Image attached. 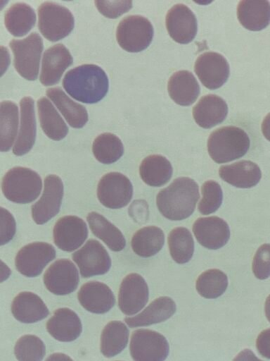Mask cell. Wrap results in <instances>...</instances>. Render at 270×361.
I'll list each match as a JSON object with an SVG mask.
<instances>
[{
  "mask_svg": "<svg viewBox=\"0 0 270 361\" xmlns=\"http://www.w3.org/2000/svg\"><path fill=\"white\" fill-rule=\"evenodd\" d=\"M63 86L75 99L85 104H94L105 96L109 82L101 67L95 64H83L66 73Z\"/></svg>",
  "mask_w": 270,
  "mask_h": 361,
  "instance_id": "obj_1",
  "label": "cell"
},
{
  "mask_svg": "<svg viewBox=\"0 0 270 361\" xmlns=\"http://www.w3.org/2000/svg\"><path fill=\"white\" fill-rule=\"evenodd\" d=\"M199 197L196 182L188 177H180L158 192L156 204L163 216L180 221L193 214Z\"/></svg>",
  "mask_w": 270,
  "mask_h": 361,
  "instance_id": "obj_2",
  "label": "cell"
},
{
  "mask_svg": "<svg viewBox=\"0 0 270 361\" xmlns=\"http://www.w3.org/2000/svg\"><path fill=\"white\" fill-rule=\"evenodd\" d=\"M250 139L241 128L224 126L213 131L207 140V151L215 162L222 164L243 157L249 149Z\"/></svg>",
  "mask_w": 270,
  "mask_h": 361,
  "instance_id": "obj_3",
  "label": "cell"
},
{
  "mask_svg": "<svg viewBox=\"0 0 270 361\" xmlns=\"http://www.w3.org/2000/svg\"><path fill=\"white\" fill-rule=\"evenodd\" d=\"M42 188L41 178L33 170L17 166L10 169L4 176L1 189L10 201L27 204L35 200Z\"/></svg>",
  "mask_w": 270,
  "mask_h": 361,
  "instance_id": "obj_4",
  "label": "cell"
},
{
  "mask_svg": "<svg viewBox=\"0 0 270 361\" xmlns=\"http://www.w3.org/2000/svg\"><path fill=\"white\" fill-rule=\"evenodd\" d=\"M38 27L42 35L51 42L67 37L73 30L75 19L66 7L46 1L38 8Z\"/></svg>",
  "mask_w": 270,
  "mask_h": 361,
  "instance_id": "obj_5",
  "label": "cell"
},
{
  "mask_svg": "<svg viewBox=\"0 0 270 361\" xmlns=\"http://www.w3.org/2000/svg\"><path fill=\"white\" fill-rule=\"evenodd\" d=\"M17 72L28 80L38 77L39 62L43 51V40L37 32H32L22 39H12L9 43Z\"/></svg>",
  "mask_w": 270,
  "mask_h": 361,
  "instance_id": "obj_6",
  "label": "cell"
},
{
  "mask_svg": "<svg viewBox=\"0 0 270 361\" xmlns=\"http://www.w3.org/2000/svg\"><path fill=\"white\" fill-rule=\"evenodd\" d=\"M153 27L145 17L129 16L119 23L116 39L121 48L129 52H139L146 49L153 38Z\"/></svg>",
  "mask_w": 270,
  "mask_h": 361,
  "instance_id": "obj_7",
  "label": "cell"
},
{
  "mask_svg": "<svg viewBox=\"0 0 270 361\" xmlns=\"http://www.w3.org/2000/svg\"><path fill=\"white\" fill-rule=\"evenodd\" d=\"M130 354L134 361H164L169 354L165 337L150 329H137L131 335Z\"/></svg>",
  "mask_w": 270,
  "mask_h": 361,
  "instance_id": "obj_8",
  "label": "cell"
},
{
  "mask_svg": "<svg viewBox=\"0 0 270 361\" xmlns=\"http://www.w3.org/2000/svg\"><path fill=\"white\" fill-rule=\"evenodd\" d=\"M133 195V186L129 179L122 173L110 172L99 180L97 197L99 202L110 209L127 206Z\"/></svg>",
  "mask_w": 270,
  "mask_h": 361,
  "instance_id": "obj_9",
  "label": "cell"
},
{
  "mask_svg": "<svg viewBox=\"0 0 270 361\" xmlns=\"http://www.w3.org/2000/svg\"><path fill=\"white\" fill-rule=\"evenodd\" d=\"M55 257L56 250L51 244L34 242L25 245L18 251L15 259V265L21 274L27 277H35Z\"/></svg>",
  "mask_w": 270,
  "mask_h": 361,
  "instance_id": "obj_10",
  "label": "cell"
},
{
  "mask_svg": "<svg viewBox=\"0 0 270 361\" xmlns=\"http://www.w3.org/2000/svg\"><path fill=\"white\" fill-rule=\"evenodd\" d=\"M72 257L84 278L104 274L111 267L108 252L94 239L89 240L81 249L73 253Z\"/></svg>",
  "mask_w": 270,
  "mask_h": 361,
  "instance_id": "obj_11",
  "label": "cell"
},
{
  "mask_svg": "<svg viewBox=\"0 0 270 361\" xmlns=\"http://www.w3.org/2000/svg\"><path fill=\"white\" fill-rule=\"evenodd\" d=\"M63 196V184L59 176L49 175L44 179L41 198L32 206V216L37 224H44L60 211Z\"/></svg>",
  "mask_w": 270,
  "mask_h": 361,
  "instance_id": "obj_12",
  "label": "cell"
},
{
  "mask_svg": "<svg viewBox=\"0 0 270 361\" xmlns=\"http://www.w3.org/2000/svg\"><path fill=\"white\" fill-rule=\"evenodd\" d=\"M194 71L202 85L214 90L221 87L229 76V64L220 54L208 51L196 59Z\"/></svg>",
  "mask_w": 270,
  "mask_h": 361,
  "instance_id": "obj_13",
  "label": "cell"
},
{
  "mask_svg": "<svg viewBox=\"0 0 270 361\" xmlns=\"http://www.w3.org/2000/svg\"><path fill=\"white\" fill-rule=\"evenodd\" d=\"M79 282V273L75 264L68 259L53 262L44 274V283L51 293L63 295L75 291Z\"/></svg>",
  "mask_w": 270,
  "mask_h": 361,
  "instance_id": "obj_14",
  "label": "cell"
},
{
  "mask_svg": "<svg viewBox=\"0 0 270 361\" xmlns=\"http://www.w3.org/2000/svg\"><path fill=\"white\" fill-rule=\"evenodd\" d=\"M148 295V287L144 279L138 274H129L124 278L120 287L119 307L124 314L133 315L146 305Z\"/></svg>",
  "mask_w": 270,
  "mask_h": 361,
  "instance_id": "obj_15",
  "label": "cell"
},
{
  "mask_svg": "<svg viewBox=\"0 0 270 361\" xmlns=\"http://www.w3.org/2000/svg\"><path fill=\"white\" fill-rule=\"evenodd\" d=\"M53 241L60 250L72 252L80 247L88 236V228L83 219L77 216H64L53 227Z\"/></svg>",
  "mask_w": 270,
  "mask_h": 361,
  "instance_id": "obj_16",
  "label": "cell"
},
{
  "mask_svg": "<svg viewBox=\"0 0 270 361\" xmlns=\"http://www.w3.org/2000/svg\"><path fill=\"white\" fill-rule=\"evenodd\" d=\"M165 23L169 36L178 43L188 44L197 34L196 17L184 4L173 6L167 13Z\"/></svg>",
  "mask_w": 270,
  "mask_h": 361,
  "instance_id": "obj_17",
  "label": "cell"
},
{
  "mask_svg": "<svg viewBox=\"0 0 270 361\" xmlns=\"http://www.w3.org/2000/svg\"><path fill=\"white\" fill-rule=\"evenodd\" d=\"M193 232L198 243L210 250L222 247L230 238L228 224L218 216L199 218L193 224Z\"/></svg>",
  "mask_w": 270,
  "mask_h": 361,
  "instance_id": "obj_18",
  "label": "cell"
},
{
  "mask_svg": "<svg viewBox=\"0 0 270 361\" xmlns=\"http://www.w3.org/2000/svg\"><path fill=\"white\" fill-rule=\"evenodd\" d=\"M69 50L62 44H58L45 51L42 58L39 80L45 86L58 83L64 71L72 63Z\"/></svg>",
  "mask_w": 270,
  "mask_h": 361,
  "instance_id": "obj_19",
  "label": "cell"
},
{
  "mask_svg": "<svg viewBox=\"0 0 270 361\" xmlns=\"http://www.w3.org/2000/svg\"><path fill=\"white\" fill-rule=\"evenodd\" d=\"M77 298L84 309L96 314L108 312L115 302L111 289L106 284L99 281H89L82 285Z\"/></svg>",
  "mask_w": 270,
  "mask_h": 361,
  "instance_id": "obj_20",
  "label": "cell"
},
{
  "mask_svg": "<svg viewBox=\"0 0 270 361\" xmlns=\"http://www.w3.org/2000/svg\"><path fill=\"white\" fill-rule=\"evenodd\" d=\"M46 329L55 339L70 342L80 336L82 326L80 319L73 310L63 307L54 312L46 323Z\"/></svg>",
  "mask_w": 270,
  "mask_h": 361,
  "instance_id": "obj_21",
  "label": "cell"
},
{
  "mask_svg": "<svg viewBox=\"0 0 270 361\" xmlns=\"http://www.w3.org/2000/svg\"><path fill=\"white\" fill-rule=\"evenodd\" d=\"M20 130L13 148V154L17 156L30 152L34 144L37 134L34 100L30 97H25L20 100Z\"/></svg>",
  "mask_w": 270,
  "mask_h": 361,
  "instance_id": "obj_22",
  "label": "cell"
},
{
  "mask_svg": "<svg viewBox=\"0 0 270 361\" xmlns=\"http://www.w3.org/2000/svg\"><path fill=\"white\" fill-rule=\"evenodd\" d=\"M228 114L226 102L215 94L200 98L193 109L195 123L203 128H211L223 122Z\"/></svg>",
  "mask_w": 270,
  "mask_h": 361,
  "instance_id": "obj_23",
  "label": "cell"
},
{
  "mask_svg": "<svg viewBox=\"0 0 270 361\" xmlns=\"http://www.w3.org/2000/svg\"><path fill=\"white\" fill-rule=\"evenodd\" d=\"M219 174L222 180L240 188L255 186L262 178L259 166L246 160L221 166Z\"/></svg>",
  "mask_w": 270,
  "mask_h": 361,
  "instance_id": "obj_24",
  "label": "cell"
},
{
  "mask_svg": "<svg viewBox=\"0 0 270 361\" xmlns=\"http://www.w3.org/2000/svg\"><path fill=\"white\" fill-rule=\"evenodd\" d=\"M167 90L171 99L181 106H189L199 96L200 88L193 75L188 71H179L170 77Z\"/></svg>",
  "mask_w": 270,
  "mask_h": 361,
  "instance_id": "obj_25",
  "label": "cell"
},
{
  "mask_svg": "<svg viewBox=\"0 0 270 361\" xmlns=\"http://www.w3.org/2000/svg\"><path fill=\"white\" fill-rule=\"evenodd\" d=\"M13 317L22 323H34L46 318L49 311L44 301L35 293L21 292L13 300Z\"/></svg>",
  "mask_w": 270,
  "mask_h": 361,
  "instance_id": "obj_26",
  "label": "cell"
},
{
  "mask_svg": "<svg viewBox=\"0 0 270 361\" xmlns=\"http://www.w3.org/2000/svg\"><path fill=\"white\" fill-rule=\"evenodd\" d=\"M237 16L240 24L252 31L263 30L270 23V2L243 0L238 3Z\"/></svg>",
  "mask_w": 270,
  "mask_h": 361,
  "instance_id": "obj_27",
  "label": "cell"
},
{
  "mask_svg": "<svg viewBox=\"0 0 270 361\" xmlns=\"http://www.w3.org/2000/svg\"><path fill=\"white\" fill-rule=\"evenodd\" d=\"M176 311L174 301L169 297H160L154 300L139 314L125 318L131 328L160 323L170 318Z\"/></svg>",
  "mask_w": 270,
  "mask_h": 361,
  "instance_id": "obj_28",
  "label": "cell"
},
{
  "mask_svg": "<svg viewBox=\"0 0 270 361\" xmlns=\"http://www.w3.org/2000/svg\"><path fill=\"white\" fill-rule=\"evenodd\" d=\"M46 95L71 127L81 128L84 126L88 121V113L84 106L72 100L60 87L48 89Z\"/></svg>",
  "mask_w": 270,
  "mask_h": 361,
  "instance_id": "obj_29",
  "label": "cell"
},
{
  "mask_svg": "<svg viewBox=\"0 0 270 361\" xmlns=\"http://www.w3.org/2000/svg\"><path fill=\"white\" fill-rule=\"evenodd\" d=\"M173 169L169 161L160 154L146 157L139 167V174L143 181L150 186L160 187L171 178Z\"/></svg>",
  "mask_w": 270,
  "mask_h": 361,
  "instance_id": "obj_30",
  "label": "cell"
},
{
  "mask_svg": "<svg viewBox=\"0 0 270 361\" xmlns=\"http://www.w3.org/2000/svg\"><path fill=\"white\" fill-rule=\"evenodd\" d=\"M86 220L92 233L103 240L112 251L122 250L126 240L122 233L101 214L92 212L87 215Z\"/></svg>",
  "mask_w": 270,
  "mask_h": 361,
  "instance_id": "obj_31",
  "label": "cell"
},
{
  "mask_svg": "<svg viewBox=\"0 0 270 361\" xmlns=\"http://www.w3.org/2000/svg\"><path fill=\"white\" fill-rule=\"evenodd\" d=\"M37 110L40 125L44 133L53 140L63 139L68 128L51 102L46 97L37 101Z\"/></svg>",
  "mask_w": 270,
  "mask_h": 361,
  "instance_id": "obj_32",
  "label": "cell"
},
{
  "mask_svg": "<svg viewBox=\"0 0 270 361\" xmlns=\"http://www.w3.org/2000/svg\"><path fill=\"white\" fill-rule=\"evenodd\" d=\"M35 23V12L25 3L14 4L5 13V26L15 37L25 35L34 26Z\"/></svg>",
  "mask_w": 270,
  "mask_h": 361,
  "instance_id": "obj_33",
  "label": "cell"
},
{
  "mask_svg": "<svg viewBox=\"0 0 270 361\" xmlns=\"http://www.w3.org/2000/svg\"><path fill=\"white\" fill-rule=\"evenodd\" d=\"M165 234L161 228L155 226L138 230L131 238L133 251L141 257H150L157 254L163 247Z\"/></svg>",
  "mask_w": 270,
  "mask_h": 361,
  "instance_id": "obj_34",
  "label": "cell"
},
{
  "mask_svg": "<svg viewBox=\"0 0 270 361\" xmlns=\"http://www.w3.org/2000/svg\"><path fill=\"white\" fill-rule=\"evenodd\" d=\"M129 330L120 321H112L103 329L101 336V352L107 357L121 353L127 346Z\"/></svg>",
  "mask_w": 270,
  "mask_h": 361,
  "instance_id": "obj_35",
  "label": "cell"
},
{
  "mask_svg": "<svg viewBox=\"0 0 270 361\" xmlns=\"http://www.w3.org/2000/svg\"><path fill=\"white\" fill-rule=\"evenodd\" d=\"M1 151L7 152L12 147L18 132V108L10 101L1 102L0 107Z\"/></svg>",
  "mask_w": 270,
  "mask_h": 361,
  "instance_id": "obj_36",
  "label": "cell"
},
{
  "mask_svg": "<svg viewBox=\"0 0 270 361\" xmlns=\"http://www.w3.org/2000/svg\"><path fill=\"white\" fill-rule=\"evenodd\" d=\"M168 245L172 258L178 264H185L193 257L194 241L191 232L185 227H176L170 231Z\"/></svg>",
  "mask_w": 270,
  "mask_h": 361,
  "instance_id": "obj_37",
  "label": "cell"
},
{
  "mask_svg": "<svg viewBox=\"0 0 270 361\" xmlns=\"http://www.w3.org/2000/svg\"><path fill=\"white\" fill-rule=\"evenodd\" d=\"M92 151L101 163L109 164L117 161L124 153L121 140L110 133L99 135L93 142Z\"/></svg>",
  "mask_w": 270,
  "mask_h": 361,
  "instance_id": "obj_38",
  "label": "cell"
},
{
  "mask_svg": "<svg viewBox=\"0 0 270 361\" xmlns=\"http://www.w3.org/2000/svg\"><path fill=\"white\" fill-rule=\"evenodd\" d=\"M228 286V278L219 269H209L202 272L197 279L195 288L203 298L214 299L221 296Z\"/></svg>",
  "mask_w": 270,
  "mask_h": 361,
  "instance_id": "obj_39",
  "label": "cell"
},
{
  "mask_svg": "<svg viewBox=\"0 0 270 361\" xmlns=\"http://www.w3.org/2000/svg\"><path fill=\"white\" fill-rule=\"evenodd\" d=\"M14 353L18 361H41L46 353V348L39 337L28 334L16 342Z\"/></svg>",
  "mask_w": 270,
  "mask_h": 361,
  "instance_id": "obj_40",
  "label": "cell"
},
{
  "mask_svg": "<svg viewBox=\"0 0 270 361\" xmlns=\"http://www.w3.org/2000/svg\"><path fill=\"white\" fill-rule=\"evenodd\" d=\"M201 190L202 197L198 204L200 214L207 215L216 212L223 200V192L219 184L215 180H207Z\"/></svg>",
  "mask_w": 270,
  "mask_h": 361,
  "instance_id": "obj_41",
  "label": "cell"
},
{
  "mask_svg": "<svg viewBox=\"0 0 270 361\" xmlns=\"http://www.w3.org/2000/svg\"><path fill=\"white\" fill-rule=\"evenodd\" d=\"M252 271L256 278L264 280L270 276V244L262 245L252 261Z\"/></svg>",
  "mask_w": 270,
  "mask_h": 361,
  "instance_id": "obj_42",
  "label": "cell"
},
{
  "mask_svg": "<svg viewBox=\"0 0 270 361\" xmlns=\"http://www.w3.org/2000/svg\"><path fill=\"white\" fill-rule=\"evenodd\" d=\"M98 11L109 18H117L132 7L131 1H95Z\"/></svg>",
  "mask_w": 270,
  "mask_h": 361,
  "instance_id": "obj_43",
  "label": "cell"
},
{
  "mask_svg": "<svg viewBox=\"0 0 270 361\" xmlns=\"http://www.w3.org/2000/svg\"><path fill=\"white\" fill-rule=\"evenodd\" d=\"M15 233V221L12 214L1 207V245L8 243Z\"/></svg>",
  "mask_w": 270,
  "mask_h": 361,
  "instance_id": "obj_44",
  "label": "cell"
},
{
  "mask_svg": "<svg viewBox=\"0 0 270 361\" xmlns=\"http://www.w3.org/2000/svg\"><path fill=\"white\" fill-rule=\"evenodd\" d=\"M256 347L259 354L270 359V329L262 331L257 338Z\"/></svg>",
  "mask_w": 270,
  "mask_h": 361,
  "instance_id": "obj_45",
  "label": "cell"
},
{
  "mask_svg": "<svg viewBox=\"0 0 270 361\" xmlns=\"http://www.w3.org/2000/svg\"><path fill=\"white\" fill-rule=\"evenodd\" d=\"M233 361H262L250 350L245 349L239 353Z\"/></svg>",
  "mask_w": 270,
  "mask_h": 361,
  "instance_id": "obj_46",
  "label": "cell"
},
{
  "mask_svg": "<svg viewBox=\"0 0 270 361\" xmlns=\"http://www.w3.org/2000/svg\"><path fill=\"white\" fill-rule=\"evenodd\" d=\"M262 132L264 137L270 141V113L265 116L262 121Z\"/></svg>",
  "mask_w": 270,
  "mask_h": 361,
  "instance_id": "obj_47",
  "label": "cell"
},
{
  "mask_svg": "<svg viewBox=\"0 0 270 361\" xmlns=\"http://www.w3.org/2000/svg\"><path fill=\"white\" fill-rule=\"evenodd\" d=\"M45 361H73L71 357L68 355L61 353H56L49 355Z\"/></svg>",
  "mask_w": 270,
  "mask_h": 361,
  "instance_id": "obj_48",
  "label": "cell"
},
{
  "mask_svg": "<svg viewBox=\"0 0 270 361\" xmlns=\"http://www.w3.org/2000/svg\"><path fill=\"white\" fill-rule=\"evenodd\" d=\"M264 310L266 317L270 322V295L266 299Z\"/></svg>",
  "mask_w": 270,
  "mask_h": 361,
  "instance_id": "obj_49",
  "label": "cell"
}]
</instances>
